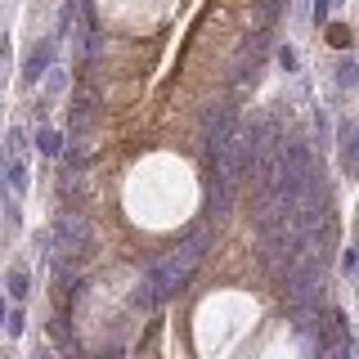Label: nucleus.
<instances>
[{
    "instance_id": "6",
    "label": "nucleus",
    "mask_w": 359,
    "mask_h": 359,
    "mask_svg": "<svg viewBox=\"0 0 359 359\" xmlns=\"http://www.w3.org/2000/svg\"><path fill=\"white\" fill-rule=\"evenodd\" d=\"M278 63H283L287 72H292V67H297V54H292V50H278Z\"/></svg>"
},
{
    "instance_id": "5",
    "label": "nucleus",
    "mask_w": 359,
    "mask_h": 359,
    "mask_svg": "<svg viewBox=\"0 0 359 359\" xmlns=\"http://www.w3.org/2000/svg\"><path fill=\"white\" fill-rule=\"evenodd\" d=\"M337 72H341V86H351V81H355V63H351V59L337 67Z\"/></svg>"
},
{
    "instance_id": "4",
    "label": "nucleus",
    "mask_w": 359,
    "mask_h": 359,
    "mask_svg": "<svg viewBox=\"0 0 359 359\" xmlns=\"http://www.w3.org/2000/svg\"><path fill=\"white\" fill-rule=\"evenodd\" d=\"M256 9H261V14H265V18H274V14H278V9H283V0H256Z\"/></svg>"
},
{
    "instance_id": "7",
    "label": "nucleus",
    "mask_w": 359,
    "mask_h": 359,
    "mask_svg": "<svg viewBox=\"0 0 359 359\" xmlns=\"http://www.w3.org/2000/svg\"><path fill=\"white\" fill-rule=\"evenodd\" d=\"M328 41H332V45H346V41H351V32H346V27H332Z\"/></svg>"
},
{
    "instance_id": "3",
    "label": "nucleus",
    "mask_w": 359,
    "mask_h": 359,
    "mask_svg": "<svg viewBox=\"0 0 359 359\" xmlns=\"http://www.w3.org/2000/svg\"><path fill=\"white\" fill-rule=\"evenodd\" d=\"M9 292H14V297H27V274H9Z\"/></svg>"
},
{
    "instance_id": "1",
    "label": "nucleus",
    "mask_w": 359,
    "mask_h": 359,
    "mask_svg": "<svg viewBox=\"0 0 359 359\" xmlns=\"http://www.w3.org/2000/svg\"><path fill=\"white\" fill-rule=\"evenodd\" d=\"M50 54H54V41H45L41 50H32V59H27V72H22V81H36V76H45V67H50Z\"/></svg>"
},
{
    "instance_id": "2",
    "label": "nucleus",
    "mask_w": 359,
    "mask_h": 359,
    "mask_svg": "<svg viewBox=\"0 0 359 359\" xmlns=\"http://www.w3.org/2000/svg\"><path fill=\"white\" fill-rule=\"evenodd\" d=\"M41 153H59V135L54 130H41Z\"/></svg>"
}]
</instances>
